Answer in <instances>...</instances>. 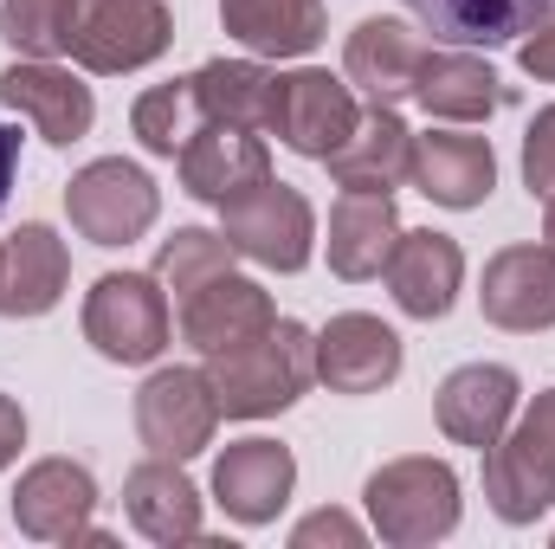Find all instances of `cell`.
Masks as SVG:
<instances>
[{
  "label": "cell",
  "instance_id": "19",
  "mask_svg": "<svg viewBox=\"0 0 555 549\" xmlns=\"http://www.w3.org/2000/svg\"><path fill=\"white\" fill-rule=\"evenodd\" d=\"M72 253L52 227L26 220L0 240V317H46L65 297Z\"/></svg>",
  "mask_w": 555,
  "mask_h": 549
},
{
  "label": "cell",
  "instance_id": "20",
  "mask_svg": "<svg viewBox=\"0 0 555 549\" xmlns=\"http://www.w3.org/2000/svg\"><path fill=\"white\" fill-rule=\"evenodd\" d=\"M330 181L356 194H395L401 181H414V130L401 124L395 104H375L356 124V137L330 155Z\"/></svg>",
  "mask_w": 555,
  "mask_h": 549
},
{
  "label": "cell",
  "instance_id": "22",
  "mask_svg": "<svg viewBox=\"0 0 555 549\" xmlns=\"http://www.w3.org/2000/svg\"><path fill=\"white\" fill-rule=\"evenodd\" d=\"M414 188L439 207H478L498 188V155L485 137H459V130H426L414 137Z\"/></svg>",
  "mask_w": 555,
  "mask_h": 549
},
{
  "label": "cell",
  "instance_id": "24",
  "mask_svg": "<svg viewBox=\"0 0 555 549\" xmlns=\"http://www.w3.org/2000/svg\"><path fill=\"white\" fill-rule=\"evenodd\" d=\"M124 511L149 544H194L201 537V491L181 472V459H142L124 478Z\"/></svg>",
  "mask_w": 555,
  "mask_h": 549
},
{
  "label": "cell",
  "instance_id": "23",
  "mask_svg": "<svg viewBox=\"0 0 555 549\" xmlns=\"http://www.w3.org/2000/svg\"><path fill=\"white\" fill-rule=\"evenodd\" d=\"M414 98L426 117H446V124H485L511 104V85L472 59V52H426L414 78Z\"/></svg>",
  "mask_w": 555,
  "mask_h": 549
},
{
  "label": "cell",
  "instance_id": "9",
  "mask_svg": "<svg viewBox=\"0 0 555 549\" xmlns=\"http://www.w3.org/2000/svg\"><path fill=\"white\" fill-rule=\"evenodd\" d=\"M91 511H98V478H91L78 459H39V465H26L20 485H13V524H20L33 544L104 549L111 537L91 531Z\"/></svg>",
  "mask_w": 555,
  "mask_h": 549
},
{
  "label": "cell",
  "instance_id": "10",
  "mask_svg": "<svg viewBox=\"0 0 555 549\" xmlns=\"http://www.w3.org/2000/svg\"><path fill=\"white\" fill-rule=\"evenodd\" d=\"M362 111H356V85L304 65V72H278V117H272V137L304 155V162H330L343 142L356 137Z\"/></svg>",
  "mask_w": 555,
  "mask_h": 549
},
{
  "label": "cell",
  "instance_id": "30",
  "mask_svg": "<svg viewBox=\"0 0 555 549\" xmlns=\"http://www.w3.org/2000/svg\"><path fill=\"white\" fill-rule=\"evenodd\" d=\"M220 272H233V246H227V233H207V227H175L162 240V253H155V278L175 297L201 291L207 278H220Z\"/></svg>",
  "mask_w": 555,
  "mask_h": 549
},
{
  "label": "cell",
  "instance_id": "8",
  "mask_svg": "<svg viewBox=\"0 0 555 549\" xmlns=\"http://www.w3.org/2000/svg\"><path fill=\"white\" fill-rule=\"evenodd\" d=\"M220 395L207 369H155L137 388V433L155 459H194L214 446Z\"/></svg>",
  "mask_w": 555,
  "mask_h": 549
},
{
  "label": "cell",
  "instance_id": "13",
  "mask_svg": "<svg viewBox=\"0 0 555 549\" xmlns=\"http://www.w3.org/2000/svg\"><path fill=\"white\" fill-rule=\"evenodd\" d=\"M181 188L207 207H227L240 194H253L259 181H272V149L259 130H233V124H201L194 142L175 155Z\"/></svg>",
  "mask_w": 555,
  "mask_h": 549
},
{
  "label": "cell",
  "instance_id": "17",
  "mask_svg": "<svg viewBox=\"0 0 555 549\" xmlns=\"http://www.w3.org/2000/svg\"><path fill=\"white\" fill-rule=\"evenodd\" d=\"M272 323H278L272 291L253 284V278H240V272L207 278L201 291L181 297V336H188L201 356L233 349V343H246V336H259V330H272Z\"/></svg>",
  "mask_w": 555,
  "mask_h": 549
},
{
  "label": "cell",
  "instance_id": "3",
  "mask_svg": "<svg viewBox=\"0 0 555 549\" xmlns=\"http://www.w3.org/2000/svg\"><path fill=\"white\" fill-rule=\"evenodd\" d=\"M485 498L504 524H537L555 505V388L485 446Z\"/></svg>",
  "mask_w": 555,
  "mask_h": 549
},
{
  "label": "cell",
  "instance_id": "21",
  "mask_svg": "<svg viewBox=\"0 0 555 549\" xmlns=\"http://www.w3.org/2000/svg\"><path fill=\"white\" fill-rule=\"evenodd\" d=\"M420 59H426V39H420L408 20H362L349 33V52H343V72L356 91H369V104H401L414 98Z\"/></svg>",
  "mask_w": 555,
  "mask_h": 549
},
{
  "label": "cell",
  "instance_id": "35",
  "mask_svg": "<svg viewBox=\"0 0 555 549\" xmlns=\"http://www.w3.org/2000/svg\"><path fill=\"white\" fill-rule=\"evenodd\" d=\"M20 446H26V413H20L13 395H0V472L20 459Z\"/></svg>",
  "mask_w": 555,
  "mask_h": 549
},
{
  "label": "cell",
  "instance_id": "14",
  "mask_svg": "<svg viewBox=\"0 0 555 549\" xmlns=\"http://www.w3.org/2000/svg\"><path fill=\"white\" fill-rule=\"evenodd\" d=\"M291 485H297V459L278 439H233L214 459V505L233 524H246V531L272 524L278 511L291 505Z\"/></svg>",
  "mask_w": 555,
  "mask_h": 549
},
{
  "label": "cell",
  "instance_id": "28",
  "mask_svg": "<svg viewBox=\"0 0 555 549\" xmlns=\"http://www.w3.org/2000/svg\"><path fill=\"white\" fill-rule=\"evenodd\" d=\"M194 91H201L207 124H233V130H259V137H272L278 72H266L259 59H207V65L194 72Z\"/></svg>",
  "mask_w": 555,
  "mask_h": 549
},
{
  "label": "cell",
  "instance_id": "4",
  "mask_svg": "<svg viewBox=\"0 0 555 549\" xmlns=\"http://www.w3.org/2000/svg\"><path fill=\"white\" fill-rule=\"evenodd\" d=\"M168 291L155 272H104L85 291V343L104 362H155L168 349Z\"/></svg>",
  "mask_w": 555,
  "mask_h": 549
},
{
  "label": "cell",
  "instance_id": "16",
  "mask_svg": "<svg viewBox=\"0 0 555 549\" xmlns=\"http://www.w3.org/2000/svg\"><path fill=\"white\" fill-rule=\"evenodd\" d=\"M388 291H395V304L420 317V323H439L452 304H459V284H465V253H459V240L452 233H433V227H420V233H401L395 240V253H388Z\"/></svg>",
  "mask_w": 555,
  "mask_h": 549
},
{
  "label": "cell",
  "instance_id": "36",
  "mask_svg": "<svg viewBox=\"0 0 555 549\" xmlns=\"http://www.w3.org/2000/svg\"><path fill=\"white\" fill-rule=\"evenodd\" d=\"M13 175H20V130L0 124V207H7V194H13Z\"/></svg>",
  "mask_w": 555,
  "mask_h": 549
},
{
  "label": "cell",
  "instance_id": "11",
  "mask_svg": "<svg viewBox=\"0 0 555 549\" xmlns=\"http://www.w3.org/2000/svg\"><path fill=\"white\" fill-rule=\"evenodd\" d=\"M0 104H7L13 117H26L52 149H72L78 137H91V124H98L91 85L72 78V72L52 65V59H13V65L0 72Z\"/></svg>",
  "mask_w": 555,
  "mask_h": 549
},
{
  "label": "cell",
  "instance_id": "37",
  "mask_svg": "<svg viewBox=\"0 0 555 549\" xmlns=\"http://www.w3.org/2000/svg\"><path fill=\"white\" fill-rule=\"evenodd\" d=\"M543 233H550V246H555V194H550V214H543Z\"/></svg>",
  "mask_w": 555,
  "mask_h": 549
},
{
  "label": "cell",
  "instance_id": "7",
  "mask_svg": "<svg viewBox=\"0 0 555 549\" xmlns=\"http://www.w3.org/2000/svg\"><path fill=\"white\" fill-rule=\"evenodd\" d=\"M220 233L240 259L266 266V272H304L310 266V240H317V214L297 188L259 181L253 194L220 207Z\"/></svg>",
  "mask_w": 555,
  "mask_h": 549
},
{
  "label": "cell",
  "instance_id": "15",
  "mask_svg": "<svg viewBox=\"0 0 555 549\" xmlns=\"http://www.w3.org/2000/svg\"><path fill=\"white\" fill-rule=\"evenodd\" d=\"M517 401H524V388H517V375L504 369V362H465V369H452L446 382H439V426H446V439L452 446H472V452H485V446H498V433L517 420Z\"/></svg>",
  "mask_w": 555,
  "mask_h": 549
},
{
  "label": "cell",
  "instance_id": "34",
  "mask_svg": "<svg viewBox=\"0 0 555 549\" xmlns=\"http://www.w3.org/2000/svg\"><path fill=\"white\" fill-rule=\"evenodd\" d=\"M524 72L537 78V85H555V13H543L537 26H530V39H524Z\"/></svg>",
  "mask_w": 555,
  "mask_h": 549
},
{
  "label": "cell",
  "instance_id": "31",
  "mask_svg": "<svg viewBox=\"0 0 555 549\" xmlns=\"http://www.w3.org/2000/svg\"><path fill=\"white\" fill-rule=\"evenodd\" d=\"M72 13L78 0H0V39L20 59H52L72 39Z\"/></svg>",
  "mask_w": 555,
  "mask_h": 549
},
{
  "label": "cell",
  "instance_id": "32",
  "mask_svg": "<svg viewBox=\"0 0 555 549\" xmlns=\"http://www.w3.org/2000/svg\"><path fill=\"white\" fill-rule=\"evenodd\" d=\"M524 181H530V194H555V104L550 111H537V124L524 130Z\"/></svg>",
  "mask_w": 555,
  "mask_h": 549
},
{
  "label": "cell",
  "instance_id": "6",
  "mask_svg": "<svg viewBox=\"0 0 555 549\" xmlns=\"http://www.w3.org/2000/svg\"><path fill=\"white\" fill-rule=\"evenodd\" d=\"M65 214H72V227H78L91 246H130V240H142V233L155 227L162 194H155V181L142 175L137 162L98 155V162H85V168L72 175Z\"/></svg>",
  "mask_w": 555,
  "mask_h": 549
},
{
  "label": "cell",
  "instance_id": "29",
  "mask_svg": "<svg viewBox=\"0 0 555 549\" xmlns=\"http://www.w3.org/2000/svg\"><path fill=\"white\" fill-rule=\"evenodd\" d=\"M207 124V111H201V91H194V78H175V85H149L137 104H130V130L149 155H162V162H175L194 130Z\"/></svg>",
  "mask_w": 555,
  "mask_h": 549
},
{
  "label": "cell",
  "instance_id": "33",
  "mask_svg": "<svg viewBox=\"0 0 555 549\" xmlns=\"http://www.w3.org/2000/svg\"><path fill=\"white\" fill-rule=\"evenodd\" d=\"M317 544H343L356 549L362 544V524L349 518V511H310L297 531H291V549H317Z\"/></svg>",
  "mask_w": 555,
  "mask_h": 549
},
{
  "label": "cell",
  "instance_id": "1",
  "mask_svg": "<svg viewBox=\"0 0 555 549\" xmlns=\"http://www.w3.org/2000/svg\"><path fill=\"white\" fill-rule=\"evenodd\" d=\"M207 382L220 395L227 420H266L284 413L310 382H317V336L291 317H278L272 330L233 343V349H214L207 356Z\"/></svg>",
  "mask_w": 555,
  "mask_h": 549
},
{
  "label": "cell",
  "instance_id": "18",
  "mask_svg": "<svg viewBox=\"0 0 555 549\" xmlns=\"http://www.w3.org/2000/svg\"><path fill=\"white\" fill-rule=\"evenodd\" d=\"M485 323L498 330H550L555 323V246H504L485 266Z\"/></svg>",
  "mask_w": 555,
  "mask_h": 549
},
{
  "label": "cell",
  "instance_id": "2",
  "mask_svg": "<svg viewBox=\"0 0 555 549\" xmlns=\"http://www.w3.org/2000/svg\"><path fill=\"white\" fill-rule=\"evenodd\" d=\"M362 505H369V524L382 544L426 549L459 531V472L446 459H426V452L388 459L382 472H369Z\"/></svg>",
  "mask_w": 555,
  "mask_h": 549
},
{
  "label": "cell",
  "instance_id": "5",
  "mask_svg": "<svg viewBox=\"0 0 555 549\" xmlns=\"http://www.w3.org/2000/svg\"><path fill=\"white\" fill-rule=\"evenodd\" d=\"M175 46V13L162 0H78L72 13V65L98 72V78H124L155 65Z\"/></svg>",
  "mask_w": 555,
  "mask_h": 549
},
{
  "label": "cell",
  "instance_id": "12",
  "mask_svg": "<svg viewBox=\"0 0 555 549\" xmlns=\"http://www.w3.org/2000/svg\"><path fill=\"white\" fill-rule=\"evenodd\" d=\"M401 375V336L369 317V310H343L317 330V382L330 395H375Z\"/></svg>",
  "mask_w": 555,
  "mask_h": 549
},
{
  "label": "cell",
  "instance_id": "25",
  "mask_svg": "<svg viewBox=\"0 0 555 549\" xmlns=\"http://www.w3.org/2000/svg\"><path fill=\"white\" fill-rule=\"evenodd\" d=\"M401 240V214H395V194H356L343 188V201L330 207V272L362 284L388 266Z\"/></svg>",
  "mask_w": 555,
  "mask_h": 549
},
{
  "label": "cell",
  "instance_id": "27",
  "mask_svg": "<svg viewBox=\"0 0 555 549\" xmlns=\"http://www.w3.org/2000/svg\"><path fill=\"white\" fill-rule=\"evenodd\" d=\"M401 7L446 46H511L543 13H555V0H401Z\"/></svg>",
  "mask_w": 555,
  "mask_h": 549
},
{
  "label": "cell",
  "instance_id": "26",
  "mask_svg": "<svg viewBox=\"0 0 555 549\" xmlns=\"http://www.w3.org/2000/svg\"><path fill=\"white\" fill-rule=\"evenodd\" d=\"M220 26L259 59H304L323 46V0H220Z\"/></svg>",
  "mask_w": 555,
  "mask_h": 549
}]
</instances>
